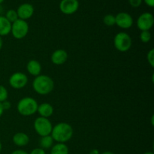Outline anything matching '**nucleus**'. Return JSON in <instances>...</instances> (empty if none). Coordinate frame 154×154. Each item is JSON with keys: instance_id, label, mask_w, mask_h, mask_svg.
Instances as JSON below:
<instances>
[{"instance_id": "obj_31", "label": "nucleus", "mask_w": 154, "mask_h": 154, "mask_svg": "<svg viewBox=\"0 0 154 154\" xmlns=\"http://www.w3.org/2000/svg\"><path fill=\"white\" fill-rule=\"evenodd\" d=\"M3 47V41H2V37L0 36V50Z\"/></svg>"}, {"instance_id": "obj_25", "label": "nucleus", "mask_w": 154, "mask_h": 154, "mask_svg": "<svg viewBox=\"0 0 154 154\" xmlns=\"http://www.w3.org/2000/svg\"><path fill=\"white\" fill-rule=\"evenodd\" d=\"M29 154H46L45 153V150H43L41 147H37V148H35L30 152V153Z\"/></svg>"}, {"instance_id": "obj_27", "label": "nucleus", "mask_w": 154, "mask_h": 154, "mask_svg": "<svg viewBox=\"0 0 154 154\" xmlns=\"http://www.w3.org/2000/svg\"><path fill=\"white\" fill-rule=\"evenodd\" d=\"M144 2L149 7L153 8L154 6V0H144Z\"/></svg>"}, {"instance_id": "obj_23", "label": "nucleus", "mask_w": 154, "mask_h": 154, "mask_svg": "<svg viewBox=\"0 0 154 154\" xmlns=\"http://www.w3.org/2000/svg\"><path fill=\"white\" fill-rule=\"evenodd\" d=\"M147 60L150 66L152 68L154 67V49H150L147 54Z\"/></svg>"}, {"instance_id": "obj_10", "label": "nucleus", "mask_w": 154, "mask_h": 154, "mask_svg": "<svg viewBox=\"0 0 154 154\" xmlns=\"http://www.w3.org/2000/svg\"><path fill=\"white\" fill-rule=\"evenodd\" d=\"M79 8L78 0H61L60 9L64 14L71 15L75 14Z\"/></svg>"}, {"instance_id": "obj_3", "label": "nucleus", "mask_w": 154, "mask_h": 154, "mask_svg": "<svg viewBox=\"0 0 154 154\" xmlns=\"http://www.w3.org/2000/svg\"><path fill=\"white\" fill-rule=\"evenodd\" d=\"M37 101L32 97H24L20 99L17 105V109L20 115L24 117H29L37 112Z\"/></svg>"}, {"instance_id": "obj_33", "label": "nucleus", "mask_w": 154, "mask_h": 154, "mask_svg": "<svg viewBox=\"0 0 154 154\" xmlns=\"http://www.w3.org/2000/svg\"><path fill=\"white\" fill-rule=\"evenodd\" d=\"M153 120H154V116L153 115V116H152V117H151V124H152V126H153V125H154Z\"/></svg>"}, {"instance_id": "obj_13", "label": "nucleus", "mask_w": 154, "mask_h": 154, "mask_svg": "<svg viewBox=\"0 0 154 154\" xmlns=\"http://www.w3.org/2000/svg\"><path fill=\"white\" fill-rule=\"evenodd\" d=\"M12 141L17 147H25L29 143V137L25 132H19L14 135Z\"/></svg>"}, {"instance_id": "obj_1", "label": "nucleus", "mask_w": 154, "mask_h": 154, "mask_svg": "<svg viewBox=\"0 0 154 154\" xmlns=\"http://www.w3.org/2000/svg\"><path fill=\"white\" fill-rule=\"evenodd\" d=\"M73 134L74 130L72 126L69 123L61 122L53 126L51 135L54 141L57 143L65 144L72 139Z\"/></svg>"}, {"instance_id": "obj_9", "label": "nucleus", "mask_w": 154, "mask_h": 154, "mask_svg": "<svg viewBox=\"0 0 154 154\" xmlns=\"http://www.w3.org/2000/svg\"><path fill=\"white\" fill-rule=\"evenodd\" d=\"M134 23L132 17L127 12H120L115 16V25L123 29L131 28Z\"/></svg>"}, {"instance_id": "obj_34", "label": "nucleus", "mask_w": 154, "mask_h": 154, "mask_svg": "<svg viewBox=\"0 0 154 154\" xmlns=\"http://www.w3.org/2000/svg\"><path fill=\"white\" fill-rule=\"evenodd\" d=\"M144 154H154L153 152H150V151H148V152H146V153H144Z\"/></svg>"}, {"instance_id": "obj_12", "label": "nucleus", "mask_w": 154, "mask_h": 154, "mask_svg": "<svg viewBox=\"0 0 154 154\" xmlns=\"http://www.w3.org/2000/svg\"><path fill=\"white\" fill-rule=\"evenodd\" d=\"M68 57H69L68 53L65 50L58 49L54 51L51 54V60L53 64L56 66H61L67 61Z\"/></svg>"}, {"instance_id": "obj_19", "label": "nucleus", "mask_w": 154, "mask_h": 154, "mask_svg": "<svg viewBox=\"0 0 154 154\" xmlns=\"http://www.w3.org/2000/svg\"><path fill=\"white\" fill-rule=\"evenodd\" d=\"M5 18L11 23H14V21H16L17 20L19 19L17 16V11L14 10V9H10V10L8 11L5 14Z\"/></svg>"}, {"instance_id": "obj_16", "label": "nucleus", "mask_w": 154, "mask_h": 154, "mask_svg": "<svg viewBox=\"0 0 154 154\" xmlns=\"http://www.w3.org/2000/svg\"><path fill=\"white\" fill-rule=\"evenodd\" d=\"M11 23L4 16H0V36H6L11 33Z\"/></svg>"}, {"instance_id": "obj_5", "label": "nucleus", "mask_w": 154, "mask_h": 154, "mask_svg": "<svg viewBox=\"0 0 154 154\" xmlns=\"http://www.w3.org/2000/svg\"><path fill=\"white\" fill-rule=\"evenodd\" d=\"M34 129L36 133L41 137L50 135L53 129V125L48 118L39 117L35 120L33 123Z\"/></svg>"}, {"instance_id": "obj_35", "label": "nucleus", "mask_w": 154, "mask_h": 154, "mask_svg": "<svg viewBox=\"0 0 154 154\" xmlns=\"http://www.w3.org/2000/svg\"><path fill=\"white\" fill-rule=\"evenodd\" d=\"M2 143L1 141H0V153H1L2 151Z\"/></svg>"}, {"instance_id": "obj_28", "label": "nucleus", "mask_w": 154, "mask_h": 154, "mask_svg": "<svg viewBox=\"0 0 154 154\" xmlns=\"http://www.w3.org/2000/svg\"><path fill=\"white\" fill-rule=\"evenodd\" d=\"M11 154H29L27 152H26L25 150H16L12 152Z\"/></svg>"}, {"instance_id": "obj_20", "label": "nucleus", "mask_w": 154, "mask_h": 154, "mask_svg": "<svg viewBox=\"0 0 154 154\" xmlns=\"http://www.w3.org/2000/svg\"><path fill=\"white\" fill-rule=\"evenodd\" d=\"M139 38L142 43L147 44L150 42V40H151V33H150V31H141Z\"/></svg>"}, {"instance_id": "obj_32", "label": "nucleus", "mask_w": 154, "mask_h": 154, "mask_svg": "<svg viewBox=\"0 0 154 154\" xmlns=\"http://www.w3.org/2000/svg\"><path fill=\"white\" fill-rule=\"evenodd\" d=\"M101 154H115V153H113V152H111V151H105Z\"/></svg>"}, {"instance_id": "obj_24", "label": "nucleus", "mask_w": 154, "mask_h": 154, "mask_svg": "<svg viewBox=\"0 0 154 154\" xmlns=\"http://www.w3.org/2000/svg\"><path fill=\"white\" fill-rule=\"evenodd\" d=\"M143 0H129V3L132 7L138 8L142 4Z\"/></svg>"}, {"instance_id": "obj_8", "label": "nucleus", "mask_w": 154, "mask_h": 154, "mask_svg": "<svg viewBox=\"0 0 154 154\" xmlns=\"http://www.w3.org/2000/svg\"><path fill=\"white\" fill-rule=\"evenodd\" d=\"M153 24V15L150 12L142 13L137 20V26L141 31H150Z\"/></svg>"}, {"instance_id": "obj_29", "label": "nucleus", "mask_w": 154, "mask_h": 154, "mask_svg": "<svg viewBox=\"0 0 154 154\" xmlns=\"http://www.w3.org/2000/svg\"><path fill=\"white\" fill-rule=\"evenodd\" d=\"M89 154H100V153H99V150L98 149H93Z\"/></svg>"}, {"instance_id": "obj_7", "label": "nucleus", "mask_w": 154, "mask_h": 154, "mask_svg": "<svg viewBox=\"0 0 154 154\" xmlns=\"http://www.w3.org/2000/svg\"><path fill=\"white\" fill-rule=\"evenodd\" d=\"M28 81L29 79L27 75L20 72L12 74L8 80L10 86L15 90H20L25 87L28 84Z\"/></svg>"}, {"instance_id": "obj_21", "label": "nucleus", "mask_w": 154, "mask_h": 154, "mask_svg": "<svg viewBox=\"0 0 154 154\" xmlns=\"http://www.w3.org/2000/svg\"><path fill=\"white\" fill-rule=\"evenodd\" d=\"M103 23L108 26H113L115 25V16L113 14H106L103 17Z\"/></svg>"}, {"instance_id": "obj_17", "label": "nucleus", "mask_w": 154, "mask_h": 154, "mask_svg": "<svg viewBox=\"0 0 154 154\" xmlns=\"http://www.w3.org/2000/svg\"><path fill=\"white\" fill-rule=\"evenodd\" d=\"M69 150L68 146L63 143H57L51 147V154H69Z\"/></svg>"}, {"instance_id": "obj_26", "label": "nucleus", "mask_w": 154, "mask_h": 154, "mask_svg": "<svg viewBox=\"0 0 154 154\" xmlns=\"http://www.w3.org/2000/svg\"><path fill=\"white\" fill-rule=\"evenodd\" d=\"M2 108L3 109H4V111H8V110H9L11 108V102H8V100L2 102Z\"/></svg>"}, {"instance_id": "obj_6", "label": "nucleus", "mask_w": 154, "mask_h": 154, "mask_svg": "<svg viewBox=\"0 0 154 154\" xmlns=\"http://www.w3.org/2000/svg\"><path fill=\"white\" fill-rule=\"evenodd\" d=\"M29 29V27L26 20L17 19L11 23V33L14 38L23 39L28 35Z\"/></svg>"}, {"instance_id": "obj_2", "label": "nucleus", "mask_w": 154, "mask_h": 154, "mask_svg": "<svg viewBox=\"0 0 154 154\" xmlns=\"http://www.w3.org/2000/svg\"><path fill=\"white\" fill-rule=\"evenodd\" d=\"M32 88L38 94L46 96L54 90V81L48 75H39L33 80Z\"/></svg>"}, {"instance_id": "obj_36", "label": "nucleus", "mask_w": 154, "mask_h": 154, "mask_svg": "<svg viewBox=\"0 0 154 154\" xmlns=\"http://www.w3.org/2000/svg\"><path fill=\"white\" fill-rule=\"evenodd\" d=\"M4 1H5V0H0V5H1L2 3Z\"/></svg>"}, {"instance_id": "obj_14", "label": "nucleus", "mask_w": 154, "mask_h": 154, "mask_svg": "<svg viewBox=\"0 0 154 154\" xmlns=\"http://www.w3.org/2000/svg\"><path fill=\"white\" fill-rule=\"evenodd\" d=\"M26 70L29 73L34 77L38 76L42 72V65L38 60H31L27 63Z\"/></svg>"}, {"instance_id": "obj_30", "label": "nucleus", "mask_w": 154, "mask_h": 154, "mask_svg": "<svg viewBox=\"0 0 154 154\" xmlns=\"http://www.w3.org/2000/svg\"><path fill=\"white\" fill-rule=\"evenodd\" d=\"M4 109H3V108H2V103L1 102H0V117H2V114H3V113H4Z\"/></svg>"}, {"instance_id": "obj_11", "label": "nucleus", "mask_w": 154, "mask_h": 154, "mask_svg": "<svg viewBox=\"0 0 154 154\" xmlns=\"http://www.w3.org/2000/svg\"><path fill=\"white\" fill-rule=\"evenodd\" d=\"M35 9L32 4L29 3H23L20 5L17 9V13L19 19L26 20L32 17L34 14Z\"/></svg>"}, {"instance_id": "obj_18", "label": "nucleus", "mask_w": 154, "mask_h": 154, "mask_svg": "<svg viewBox=\"0 0 154 154\" xmlns=\"http://www.w3.org/2000/svg\"><path fill=\"white\" fill-rule=\"evenodd\" d=\"M54 139L51 137V135H46L41 138L40 141H39V145L41 148L43 150H48V149L51 148L54 145Z\"/></svg>"}, {"instance_id": "obj_22", "label": "nucleus", "mask_w": 154, "mask_h": 154, "mask_svg": "<svg viewBox=\"0 0 154 154\" xmlns=\"http://www.w3.org/2000/svg\"><path fill=\"white\" fill-rule=\"evenodd\" d=\"M8 97V92L6 87L4 86L0 85V102H3L6 101Z\"/></svg>"}, {"instance_id": "obj_15", "label": "nucleus", "mask_w": 154, "mask_h": 154, "mask_svg": "<svg viewBox=\"0 0 154 154\" xmlns=\"http://www.w3.org/2000/svg\"><path fill=\"white\" fill-rule=\"evenodd\" d=\"M54 107L50 103H42L38 105L37 109V112L40 115V117H45V118H49L54 114Z\"/></svg>"}, {"instance_id": "obj_4", "label": "nucleus", "mask_w": 154, "mask_h": 154, "mask_svg": "<svg viewBox=\"0 0 154 154\" xmlns=\"http://www.w3.org/2000/svg\"><path fill=\"white\" fill-rule=\"evenodd\" d=\"M132 41L128 33L120 32L116 34L114 38V45L116 50L120 52H127L132 48Z\"/></svg>"}]
</instances>
